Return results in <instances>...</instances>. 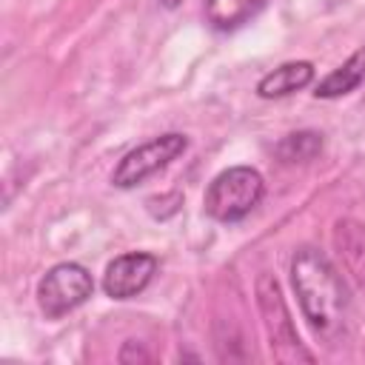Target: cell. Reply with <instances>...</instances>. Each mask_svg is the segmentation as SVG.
<instances>
[{
	"label": "cell",
	"mask_w": 365,
	"mask_h": 365,
	"mask_svg": "<svg viewBox=\"0 0 365 365\" xmlns=\"http://www.w3.org/2000/svg\"><path fill=\"white\" fill-rule=\"evenodd\" d=\"M291 285L297 291L305 322L319 339L334 345L339 336H345L348 317H351L348 288L339 271L331 265V259L319 248L302 245L299 251H294Z\"/></svg>",
	"instance_id": "6da1fadb"
},
{
	"label": "cell",
	"mask_w": 365,
	"mask_h": 365,
	"mask_svg": "<svg viewBox=\"0 0 365 365\" xmlns=\"http://www.w3.org/2000/svg\"><path fill=\"white\" fill-rule=\"evenodd\" d=\"M265 194V180L251 165H231L220 171L205 188V214L217 222H237L248 217Z\"/></svg>",
	"instance_id": "7a4b0ae2"
},
{
	"label": "cell",
	"mask_w": 365,
	"mask_h": 365,
	"mask_svg": "<svg viewBox=\"0 0 365 365\" xmlns=\"http://www.w3.org/2000/svg\"><path fill=\"white\" fill-rule=\"evenodd\" d=\"M257 302H259V314H262V325L265 334L271 339V351L277 359L282 362H311L314 356L302 348L299 334L291 322V311L282 299L279 282L271 274H259L257 277Z\"/></svg>",
	"instance_id": "3957f363"
},
{
	"label": "cell",
	"mask_w": 365,
	"mask_h": 365,
	"mask_svg": "<svg viewBox=\"0 0 365 365\" xmlns=\"http://www.w3.org/2000/svg\"><path fill=\"white\" fill-rule=\"evenodd\" d=\"M94 294V279L80 262H57L37 282V305L48 319L80 308Z\"/></svg>",
	"instance_id": "277c9868"
},
{
	"label": "cell",
	"mask_w": 365,
	"mask_h": 365,
	"mask_svg": "<svg viewBox=\"0 0 365 365\" xmlns=\"http://www.w3.org/2000/svg\"><path fill=\"white\" fill-rule=\"evenodd\" d=\"M188 148V137L180 134V131H168V134H160L137 148H131L114 168L111 174V182L117 188H134L140 185L143 180H148L151 174L163 171L168 163H174L182 151Z\"/></svg>",
	"instance_id": "5b68a950"
},
{
	"label": "cell",
	"mask_w": 365,
	"mask_h": 365,
	"mask_svg": "<svg viewBox=\"0 0 365 365\" xmlns=\"http://www.w3.org/2000/svg\"><path fill=\"white\" fill-rule=\"evenodd\" d=\"M154 274H157V257L145 251H131L108 262L103 274V291L111 299H131L151 282Z\"/></svg>",
	"instance_id": "8992f818"
},
{
	"label": "cell",
	"mask_w": 365,
	"mask_h": 365,
	"mask_svg": "<svg viewBox=\"0 0 365 365\" xmlns=\"http://www.w3.org/2000/svg\"><path fill=\"white\" fill-rule=\"evenodd\" d=\"M334 248L342 257L348 274L365 291V225L356 220H339L334 225Z\"/></svg>",
	"instance_id": "52a82bcc"
},
{
	"label": "cell",
	"mask_w": 365,
	"mask_h": 365,
	"mask_svg": "<svg viewBox=\"0 0 365 365\" xmlns=\"http://www.w3.org/2000/svg\"><path fill=\"white\" fill-rule=\"evenodd\" d=\"M311 80H314V66L308 60H291V63H282L274 71H268L257 83V94L262 100H279V97H288L299 88H305Z\"/></svg>",
	"instance_id": "ba28073f"
},
{
	"label": "cell",
	"mask_w": 365,
	"mask_h": 365,
	"mask_svg": "<svg viewBox=\"0 0 365 365\" xmlns=\"http://www.w3.org/2000/svg\"><path fill=\"white\" fill-rule=\"evenodd\" d=\"M365 80V46H359L342 66H336L331 74H325L317 83V97L322 100H334L342 94H351L354 88H359V83Z\"/></svg>",
	"instance_id": "9c48e42d"
},
{
	"label": "cell",
	"mask_w": 365,
	"mask_h": 365,
	"mask_svg": "<svg viewBox=\"0 0 365 365\" xmlns=\"http://www.w3.org/2000/svg\"><path fill=\"white\" fill-rule=\"evenodd\" d=\"M268 0H205V20L217 31H234L248 23Z\"/></svg>",
	"instance_id": "30bf717a"
},
{
	"label": "cell",
	"mask_w": 365,
	"mask_h": 365,
	"mask_svg": "<svg viewBox=\"0 0 365 365\" xmlns=\"http://www.w3.org/2000/svg\"><path fill=\"white\" fill-rule=\"evenodd\" d=\"M322 151V134L319 131H294L288 137H282L274 145V154L279 163H308Z\"/></svg>",
	"instance_id": "8fae6325"
},
{
	"label": "cell",
	"mask_w": 365,
	"mask_h": 365,
	"mask_svg": "<svg viewBox=\"0 0 365 365\" xmlns=\"http://www.w3.org/2000/svg\"><path fill=\"white\" fill-rule=\"evenodd\" d=\"M180 202H182V197H180V194H163V197H148V200H145V208H148V214H151V217L165 220V217L177 214Z\"/></svg>",
	"instance_id": "7c38bea8"
},
{
	"label": "cell",
	"mask_w": 365,
	"mask_h": 365,
	"mask_svg": "<svg viewBox=\"0 0 365 365\" xmlns=\"http://www.w3.org/2000/svg\"><path fill=\"white\" fill-rule=\"evenodd\" d=\"M131 359H140V362H148L151 356H148V351L140 345V342H125L123 345V351H120V362H131Z\"/></svg>",
	"instance_id": "4fadbf2b"
},
{
	"label": "cell",
	"mask_w": 365,
	"mask_h": 365,
	"mask_svg": "<svg viewBox=\"0 0 365 365\" xmlns=\"http://www.w3.org/2000/svg\"><path fill=\"white\" fill-rule=\"evenodd\" d=\"M180 3H182V0H160V6H163V9H177Z\"/></svg>",
	"instance_id": "5bb4252c"
}]
</instances>
